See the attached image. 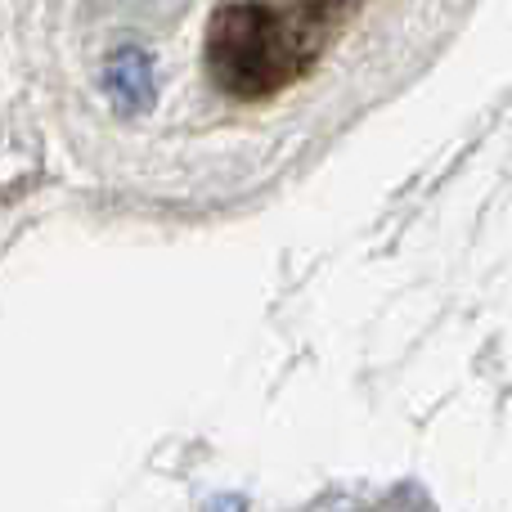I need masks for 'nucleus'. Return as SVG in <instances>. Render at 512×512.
Segmentation results:
<instances>
[{"mask_svg": "<svg viewBox=\"0 0 512 512\" xmlns=\"http://www.w3.org/2000/svg\"><path fill=\"white\" fill-rule=\"evenodd\" d=\"M319 54V23L301 9L256 0L221 5L207 27V72L234 99H265L292 86Z\"/></svg>", "mask_w": 512, "mask_h": 512, "instance_id": "nucleus-1", "label": "nucleus"}, {"mask_svg": "<svg viewBox=\"0 0 512 512\" xmlns=\"http://www.w3.org/2000/svg\"><path fill=\"white\" fill-rule=\"evenodd\" d=\"M104 95L113 104V113L122 117H144L158 99V68H153L149 50L122 45L113 59L104 63Z\"/></svg>", "mask_w": 512, "mask_h": 512, "instance_id": "nucleus-2", "label": "nucleus"}, {"mask_svg": "<svg viewBox=\"0 0 512 512\" xmlns=\"http://www.w3.org/2000/svg\"><path fill=\"white\" fill-rule=\"evenodd\" d=\"M104 9L113 18H167L185 9V0H104Z\"/></svg>", "mask_w": 512, "mask_h": 512, "instance_id": "nucleus-3", "label": "nucleus"}]
</instances>
